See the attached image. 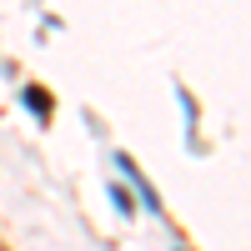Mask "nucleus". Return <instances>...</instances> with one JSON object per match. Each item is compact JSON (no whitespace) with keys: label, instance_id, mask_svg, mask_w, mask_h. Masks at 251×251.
<instances>
[]
</instances>
